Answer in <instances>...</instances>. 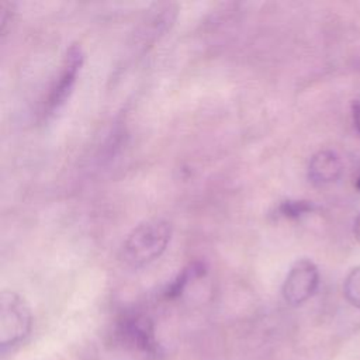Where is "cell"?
I'll use <instances>...</instances> for the list:
<instances>
[{
	"label": "cell",
	"mask_w": 360,
	"mask_h": 360,
	"mask_svg": "<svg viewBox=\"0 0 360 360\" xmlns=\"http://www.w3.org/2000/svg\"><path fill=\"white\" fill-rule=\"evenodd\" d=\"M172 233V225L166 219L152 218L143 221L125 238L120 250V259L129 267H143L163 255Z\"/></svg>",
	"instance_id": "obj_1"
},
{
	"label": "cell",
	"mask_w": 360,
	"mask_h": 360,
	"mask_svg": "<svg viewBox=\"0 0 360 360\" xmlns=\"http://www.w3.org/2000/svg\"><path fill=\"white\" fill-rule=\"evenodd\" d=\"M31 311L25 300L15 291L0 294V346L11 347L27 338L31 330Z\"/></svg>",
	"instance_id": "obj_2"
},
{
	"label": "cell",
	"mask_w": 360,
	"mask_h": 360,
	"mask_svg": "<svg viewBox=\"0 0 360 360\" xmlns=\"http://www.w3.org/2000/svg\"><path fill=\"white\" fill-rule=\"evenodd\" d=\"M83 62H84V53L82 46L79 44H72L63 55L59 73L45 98L44 112L46 115L53 114L55 111L62 108L65 103L69 100L73 91L75 83L77 80V75L83 66Z\"/></svg>",
	"instance_id": "obj_3"
},
{
	"label": "cell",
	"mask_w": 360,
	"mask_h": 360,
	"mask_svg": "<svg viewBox=\"0 0 360 360\" xmlns=\"http://www.w3.org/2000/svg\"><path fill=\"white\" fill-rule=\"evenodd\" d=\"M319 284V271L309 259L297 260L285 276L283 283V297L290 305H301L308 301Z\"/></svg>",
	"instance_id": "obj_4"
},
{
	"label": "cell",
	"mask_w": 360,
	"mask_h": 360,
	"mask_svg": "<svg viewBox=\"0 0 360 360\" xmlns=\"http://www.w3.org/2000/svg\"><path fill=\"white\" fill-rule=\"evenodd\" d=\"M177 15V6L173 3H159L152 6L141 22L136 37L141 41V45L153 44L159 39L170 27L173 25Z\"/></svg>",
	"instance_id": "obj_5"
},
{
	"label": "cell",
	"mask_w": 360,
	"mask_h": 360,
	"mask_svg": "<svg viewBox=\"0 0 360 360\" xmlns=\"http://www.w3.org/2000/svg\"><path fill=\"white\" fill-rule=\"evenodd\" d=\"M342 172L343 165L340 158L329 149L318 150L308 163V179L316 186L335 183L342 176Z\"/></svg>",
	"instance_id": "obj_6"
},
{
	"label": "cell",
	"mask_w": 360,
	"mask_h": 360,
	"mask_svg": "<svg viewBox=\"0 0 360 360\" xmlns=\"http://www.w3.org/2000/svg\"><path fill=\"white\" fill-rule=\"evenodd\" d=\"M121 332L138 349H142L146 352H153L156 349L153 325L145 316L127 318L121 325Z\"/></svg>",
	"instance_id": "obj_7"
},
{
	"label": "cell",
	"mask_w": 360,
	"mask_h": 360,
	"mask_svg": "<svg viewBox=\"0 0 360 360\" xmlns=\"http://www.w3.org/2000/svg\"><path fill=\"white\" fill-rule=\"evenodd\" d=\"M202 274H204V264L191 263L188 267L183 269V271L167 285V288L165 291V297L170 298V300L179 297L183 292V290L186 288V285L188 284L190 280L197 278Z\"/></svg>",
	"instance_id": "obj_8"
},
{
	"label": "cell",
	"mask_w": 360,
	"mask_h": 360,
	"mask_svg": "<svg viewBox=\"0 0 360 360\" xmlns=\"http://www.w3.org/2000/svg\"><path fill=\"white\" fill-rule=\"evenodd\" d=\"M316 210V205L312 201L308 200H285L280 202L277 212L280 217L284 218H301L304 215H308Z\"/></svg>",
	"instance_id": "obj_9"
},
{
	"label": "cell",
	"mask_w": 360,
	"mask_h": 360,
	"mask_svg": "<svg viewBox=\"0 0 360 360\" xmlns=\"http://www.w3.org/2000/svg\"><path fill=\"white\" fill-rule=\"evenodd\" d=\"M343 292L352 305L360 308V266L353 267L346 276L343 283Z\"/></svg>",
	"instance_id": "obj_10"
},
{
	"label": "cell",
	"mask_w": 360,
	"mask_h": 360,
	"mask_svg": "<svg viewBox=\"0 0 360 360\" xmlns=\"http://www.w3.org/2000/svg\"><path fill=\"white\" fill-rule=\"evenodd\" d=\"M11 17H13V4L7 3V1H1V4H0V31H1V35H4L6 27L11 21Z\"/></svg>",
	"instance_id": "obj_11"
},
{
	"label": "cell",
	"mask_w": 360,
	"mask_h": 360,
	"mask_svg": "<svg viewBox=\"0 0 360 360\" xmlns=\"http://www.w3.org/2000/svg\"><path fill=\"white\" fill-rule=\"evenodd\" d=\"M352 117H353L354 127H356L357 132L360 134V101L353 103V105H352Z\"/></svg>",
	"instance_id": "obj_12"
},
{
	"label": "cell",
	"mask_w": 360,
	"mask_h": 360,
	"mask_svg": "<svg viewBox=\"0 0 360 360\" xmlns=\"http://www.w3.org/2000/svg\"><path fill=\"white\" fill-rule=\"evenodd\" d=\"M353 233H354V238L357 239V242L360 243V214L356 217L354 219V224H353Z\"/></svg>",
	"instance_id": "obj_13"
},
{
	"label": "cell",
	"mask_w": 360,
	"mask_h": 360,
	"mask_svg": "<svg viewBox=\"0 0 360 360\" xmlns=\"http://www.w3.org/2000/svg\"><path fill=\"white\" fill-rule=\"evenodd\" d=\"M356 188L360 191V176H359L357 180H356Z\"/></svg>",
	"instance_id": "obj_14"
}]
</instances>
